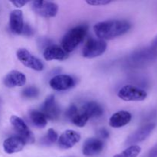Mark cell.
<instances>
[{
  "label": "cell",
  "mask_w": 157,
  "mask_h": 157,
  "mask_svg": "<svg viewBox=\"0 0 157 157\" xmlns=\"http://www.w3.org/2000/svg\"><path fill=\"white\" fill-rule=\"evenodd\" d=\"M131 24L127 20L113 19L98 22L94 26L95 35L99 39L111 40L127 33Z\"/></svg>",
  "instance_id": "6da1fadb"
},
{
  "label": "cell",
  "mask_w": 157,
  "mask_h": 157,
  "mask_svg": "<svg viewBox=\"0 0 157 157\" xmlns=\"http://www.w3.org/2000/svg\"><path fill=\"white\" fill-rule=\"evenodd\" d=\"M88 27L86 25L75 26L68 31L63 37L61 41L62 48L67 53L75 50L84 39L87 35Z\"/></svg>",
  "instance_id": "7a4b0ae2"
},
{
  "label": "cell",
  "mask_w": 157,
  "mask_h": 157,
  "mask_svg": "<svg viewBox=\"0 0 157 157\" xmlns=\"http://www.w3.org/2000/svg\"><path fill=\"white\" fill-rule=\"evenodd\" d=\"M107 44L101 39L90 38L86 41L82 51V55L86 58H94L101 56L107 50Z\"/></svg>",
  "instance_id": "3957f363"
},
{
  "label": "cell",
  "mask_w": 157,
  "mask_h": 157,
  "mask_svg": "<svg viewBox=\"0 0 157 157\" xmlns=\"http://www.w3.org/2000/svg\"><path fill=\"white\" fill-rule=\"evenodd\" d=\"M157 59V48L149 47L135 52L132 56V62L135 66L142 67Z\"/></svg>",
  "instance_id": "277c9868"
},
{
  "label": "cell",
  "mask_w": 157,
  "mask_h": 157,
  "mask_svg": "<svg viewBox=\"0 0 157 157\" xmlns=\"http://www.w3.org/2000/svg\"><path fill=\"white\" fill-rule=\"evenodd\" d=\"M118 97L124 101H143L147 98V93L135 86L125 85L118 91Z\"/></svg>",
  "instance_id": "5b68a950"
},
{
  "label": "cell",
  "mask_w": 157,
  "mask_h": 157,
  "mask_svg": "<svg viewBox=\"0 0 157 157\" xmlns=\"http://www.w3.org/2000/svg\"><path fill=\"white\" fill-rule=\"evenodd\" d=\"M32 8L35 13L44 18L55 17L58 11V6L56 3L42 0L32 2Z\"/></svg>",
  "instance_id": "8992f818"
},
{
  "label": "cell",
  "mask_w": 157,
  "mask_h": 157,
  "mask_svg": "<svg viewBox=\"0 0 157 157\" xmlns=\"http://www.w3.org/2000/svg\"><path fill=\"white\" fill-rule=\"evenodd\" d=\"M155 128H156V124L154 123H149L145 124L130 134L126 140L125 144L128 146H133L143 142L150 136Z\"/></svg>",
  "instance_id": "52a82bcc"
},
{
  "label": "cell",
  "mask_w": 157,
  "mask_h": 157,
  "mask_svg": "<svg viewBox=\"0 0 157 157\" xmlns=\"http://www.w3.org/2000/svg\"><path fill=\"white\" fill-rule=\"evenodd\" d=\"M17 58L25 67L32 70L41 71L44 69L43 63L25 48H20L17 52Z\"/></svg>",
  "instance_id": "ba28073f"
},
{
  "label": "cell",
  "mask_w": 157,
  "mask_h": 157,
  "mask_svg": "<svg viewBox=\"0 0 157 157\" xmlns=\"http://www.w3.org/2000/svg\"><path fill=\"white\" fill-rule=\"evenodd\" d=\"M11 124L12 125L15 131L18 133L19 137L26 143L33 144L35 142V137L25 123L21 118L17 116H12L10 118Z\"/></svg>",
  "instance_id": "9c48e42d"
},
{
  "label": "cell",
  "mask_w": 157,
  "mask_h": 157,
  "mask_svg": "<svg viewBox=\"0 0 157 157\" xmlns=\"http://www.w3.org/2000/svg\"><path fill=\"white\" fill-rule=\"evenodd\" d=\"M49 85L55 90H67L75 87V81L70 75H58L50 80Z\"/></svg>",
  "instance_id": "30bf717a"
},
{
  "label": "cell",
  "mask_w": 157,
  "mask_h": 157,
  "mask_svg": "<svg viewBox=\"0 0 157 157\" xmlns=\"http://www.w3.org/2000/svg\"><path fill=\"white\" fill-rule=\"evenodd\" d=\"M41 112L45 116L47 119L56 120L59 117L61 110L55 101L54 95H50L46 98L41 106Z\"/></svg>",
  "instance_id": "8fae6325"
},
{
  "label": "cell",
  "mask_w": 157,
  "mask_h": 157,
  "mask_svg": "<svg viewBox=\"0 0 157 157\" xmlns=\"http://www.w3.org/2000/svg\"><path fill=\"white\" fill-rule=\"evenodd\" d=\"M104 142L98 138H88L83 144V154L86 156H94L101 153L104 150Z\"/></svg>",
  "instance_id": "7c38bea8"
},
{
  "label": "cell",
  "mask_w": 157,
  "mask_h": 157,
  "mask_svg": "<svg viewBox=\"0 0 157 157\" xmlns=\"http://www.w3.org/2000/svg\"><path fill=\"white\" fill-rule=\"evenodd\" d=\"M81 135L78 132L67 130L61 133L60 137L58 138V146L60 148L64 150L71 149L81 140Z\"/></svg>",
  "instance_id": "4fadbf2b"
},
{
  "label": "cell",
  "mask_w": 157,
  "mask_h": 157,
  "mask_svg": "<svg viewBox=\"0 0 157 157\" xmlns=\"http://www.w3.org/2000/svg\"><path fill=\"white\" fill-rule=\"evenodd\" d=\"M3 83L5 86L9 88L22 87L26 83V76L19 71H12L6 75Z\"/></svg>",
  "instance_id": "5bb4252c"
},
{
  "label": "cell",
  "mask_w": 157,
  "mask_h": 157,
  "mask_svg": "<svg viewBox=\"0 0 157 157\" xmlns=\"http://www.w3.org/2000/svg\"><path fill=\"white\" fill-rule=\"evenodd\" d=\"M43 56L46 61H52V60L64 61L68 58L67 53L62 48L54 44L46 47L43 52Z\"/></svg>",
  "instance_id": "9a60e30c"
},
{
  "label": "cell",
  "mask_w": 157,
  "mask_h": 157,
  "mask_svg": "<svg viewBox=\"0 0 157 157\" xmlns=\"http://www.w3.org/2000/svg\"><path fill=\"white\" fill-rule=\"evenodd\" d=\"M25 145V142L18 136H10L3 142V149L6 153L12 154L22 150Z\"/></svg>",
  "instance_id": "2e32d148"
},
{
  "label": "cell",
  "mask_w": 157,
  "mask_h": 157,
  "mask_svg": "<svg viewBox=\"0 0 157 157\" xmlns=\"http://www.w3.org/2000/svg\"><path fill=\"white\" fill-rule=\"evenodd\" d=\"M23 13L19 9L13 10L9 15V27L13 33L20 35L24 28Z\"/></svg>",
  "instance_id": "e0dca14e"
},
{
  "label": "cell",
  "mask_w": 157,
  "mask_h": 157,
  "mask_svg": "<svg viewBox=\"0 0 157 157\" xmlns=\"http://www.w3.org/2000/svg\"><path fill=\"white\" fill-rule=\"evenodd\" d=\"M131 120L132 115L130 112L121 110L112 115L109 121V124L113 128H120L127 125Z\"/></svg>",
  "instance_id": "ac0fdd59"
},
{
  "label": "cell",
  "mask_w": 157,
  "mask_h": 157,
  "mask_svg": "<svg viewBox=\"0 0 157 157\" xmlns=\"http://www.w3.org/2000/svg\"><path fill=\"white\" fill-rule=\"evenodd\" d=\"M81 112L85 113L89 119H90V118L100 117L102 116L104 113V108L98 103L91 101V102L86 103L83 105Z\"/></svg>",
  "instance_id": "d6986e66"
},
{
  "label": "cell",
  "mask_w": 157,
  "mask_h": 157,
  "mask_svg": "<svg viewBox=\"0 0 157 157\" xmlns=\"http://www.w3.org/2000/svg\"><path fill=\"white\" fill-rule=\"evenodd\" d=\"M29 118L32 124L38 128H44L47 125V118L41 111L32 110L29 112Z\"/></svg>",
  "instance_id": "ffe728a7"
},
{
  "label": "cell",
  "mask_w": 157,
  "mask_h": 157,
  "mask_svg": "<svg viewBox=\"0 0 157 157\" xmlns=\"http://www.w3.org/2000/svg\"><path fill=\"white\" fill-rule=\"evenodd\" d=\"M141 152V148L137 145L130 146L126 150L113 157H137Z\"/></svg>",
  "instance_id": "44dd1931"
},
{
  "label": "cell",
  "mask_w": 157,
  "mask_h": 157,
  "mask_svg": "<svg viewBox=\"0 0 157 157\" xmlns=\"http://www.w3.org/2000/svg\"><path fill=\"white\" fill-rule=\"evenodd\" d=\"M71 122L73 123L75 125H76L77 127H83L86 125V124L87 123V121H89V117L84 113L83 112H80L75 117H74L71 120Z\"/></svg>",
  "instance_id": "7402d4cb"
},
{
  "label": "cell",
  "mask_w": 157,
  "mask_h": 157,
  "mask_svg": "<svg viewBox=\"0 0 157 157\" xmlns=\"http://www.w3.org/2000/svg\"><path fill=\"white\" fill-rule=\"evenodd\" d=\"M39 94V90L36 87H25L22 90V96L25 98H36Z\"/></svg>",
  "instance_id": "603a6c76"
},
{
  "label": "cell",
  "mask_w": 157,
  "mask_h": 157,
  "mask_svg": "<svg viewBox=\"0 0 157 157\" xmlns=\"http://www.w3.org/2000/svg\"><path fill=\"white\" fill-rule=\"evenodd\" d=\"M58 140V133L53 130V129H49L48 130L47 135L43 138V143H44L47 145L52 144Z\"/></svg>",
  "instance_id": "cb8c5ba5"
},
{
  "label": "cell",
  "mask_w": 157,
  "mask_h": 157,
  "mask_svg": "<svg viewBox=\"0 0 157 157\" xmlns=\"http://www.w3.org/2000/svg\"><path fill=\"white\" fill-rule=\"evenodd\" d=\"M78 113H79V112H78V107H77L75 104H71V105L68 107L67 111H66L65 115L68 119L71 120L72 118H73L74 117L76 116Z\"/></svg>",
  "instance_id": "d4e9b609"
},
{
  "label": "cell",
  "mask_w": 157,
  "mask_h": 157,
  "mask_svg": "<svg viewBox=\"0 0 157 157\" xmlns=\"http://www.w3.org/2000/svg\"><path fill=\"white\" fill-rule=\"evenodd\" d=\"M111 2V1H108V0H87L86 3L90 6H106Z\"/></svg>",
  "instance_id": "484cf974"
},
{
  "label": "cell",
  "mask_w": 157,
  "mask_h": 157,
  "mask_svg": "<svg viewBox=\"0 0 157 157\" xmlns=\"http://www.w3.org/2000/svg\"><path fill=\"white\" fill-rule=\"evenodd\" d=\"M144 157H157V144L153 146L150 150L144 155Z\"/></svg>",
  "instance_id": "4316f807"
},
{
  "label": "cell",
  "mask_w": 157,
  "mask_h": 157,
  "mask_svg": "<svg viewBox=\"0 0 157 157\" xmlns=\"http://www.w3.org/2000/svg\"><path fill=\"white\" fill-rule=\"evenodd\" d=\"M21 34L24 35H27V36H31V35H33V30H32V29L29 25H25Z\"/></svg>",
  "instance_id": "83f0119b"
},
{
  "label": "cell",
  "mask_w": 157,
  "mask_h": 157,
  "mask_svg": "<svg viewBox=\"0 0 157 157\" xmlns=\"http://www.w3.org/2000/svg\"><path fill=\"white\" fill-rule=\"evenodd\" d=\"M98 134L101 136L102 139H107L110 136V133H109L108 130L105 128H101L100 129L99 131H98Z\"/></svg>",
  "instance_id": "f1b7e54d"
},
{
  "label": "cell",
  "mask_w": 157,
  "mask_h": 157,
  "mask_svg": "<svg viewBox=\"0 0 157 157\" xmlns=\"http://www.w3.org/2000/svg\"><path fill=\"white\" fill-rule=\"evenodd\" d=\"M11 3H12V4H13L14 6H15V7L21 8V7H23V6H25V5L28 3V2H25V1H12V2H11Z\"/></svg>",
  "instance_id": "f546056e"
},
{
  "label": "cell",
  "mask_w": 157,
  "mask_h": 157,
  "mask_svg": "<svg viewBox=\"0 0 157 157\" xmlns=\"http://www.w3.org/2000/svg\"><path fill=\"white\" fill-rule=\"evenodd\" d=\"M151 47L153 48H157V35L154 38V39L153 40L151 43Z\"/></svg>",
  "instance_id": "4dcf8cb0"
}]
</instances>
